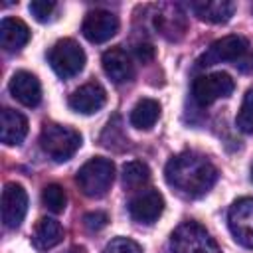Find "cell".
Segmentation results:
<instances>
[{
    "mask_svg": "<svg viewBox=\"0 0 253 253\" xmlns=\"http://www.w3.org/2000/svg\"><path fill=\"white\" fill-rule=\"evenodd\" d=\"M166 182L186 198H200L211 190L217 180L215 166L198 152H180L164 168Z\"/></svg>",
    "mask_w": 253,
    "mask_h": 253,
    "instance_id": "cell-1",
    "label": "cell"
},
{
    "mask_svg": "<svg viewBox=\"0 0 253 253\" xmlns=\"http://www.w3.org/2000/svg\"><path fill=\"white\" fill-rule=\"evenodd\" d=\"M40 146L55 162H65L79 150L81 134L71 126L57 125V123H47L42 128Z\"/></svg>",
    "mask_w": 253,
    "mask_h": 253,
    "instance_id": "cell-2",
    "label": "cell"
},
{
    "mask_svg": "<svg viewBox=\"0 0 253 253\" xmlns=\"http://www.w3.org/2000/svg\"><path fill=\"white\" fill-rule=\"evenodd\" d=\"M75 180L87 198H103L115 180V164L109 158L95 156L77 170Z\"/></svg>",
    "mask_w": 253,
    "mask_h": 253,
    "instance_id": "cell-3",
    "label": "cell"
},
{
    "mask_svg": "<svg viewBox=\"0 0 253 253\" xmlns=\"http://www.w3.org/2000/svg\"><path fill=\"white\" fill-rule=\"evenodd\" d=\"M172 253H221L213 237L196 221L180 223L170 235Z\"/></svg>",
    "mask_w": 253,
    "mask_h": 253,
    "instance_id": "cell-4",
    "label": "cell"
},
{
    "mask_svg": "<svg viewBox=\"0 0 253 253\" xmlns=\"http://www.w3.org/2000/svg\"><path fill=\"white\" fill-rule=\"evenodd\" d=\"M47 59H49L51 69L61 79H69L83 69L85 51L75 40L65 38V40H59L57 43H53V47L47 53Z\"/></svg>",
    "mask_w": 253,
    "mask_h": 253,
    "instance_id": "cell-5",
    "label": "cell"
},
{
    "mask_svg": "<svg viewBox=\"0 0 253 253\" xmlns=\"http://www.w3.org/2000/svg\"><path fill=\"white\" fill-rule=\"evenodd\" d=\"M233 89H235L233 79L221 71L198 75L192 83V95H194L196 103L202 107H208V105L215 103L217 99L229 97L233 93Z\"/></svg>",
    "mask_w": 253,
    "mask_h": 253,
    "instance_id": "cell-6",
    "label": "cell"
},
{
    "mask_svg": "<svg viewBox=\"0 0 253 253\" xmlns=\"http://www.w3.org/2000/svg\"><path fill=\"white\" fill-rule=\"evenodd\" d=\"M247 40L241 36H223L221 40H215L196 61L198 67H210L223 61H237L247 53Z\"/></svg>",
    "mask_w": 253,
    "mask_h": 253,
    "instance_id": "cell-7",
    "label": "cell"
},
{
    "mask_svg": "<svg viewBox=\"0 0 253 253\" xmlns=\"http://www.w3.org/2000/svg\"><path fill=\"white\" fill-rule=\"evenodd\" d=\"M227 223L233 239L243 247L253 249V198L233 202L227 211Z\"/></svg>",
    "mask_w": 253,
    "mask_h": 253,
    "instance_id": "cell-8",
    "label": "cell"
},
{
    "mask_svg": "<svg viewBox=\"0 0 253 253\" xmlns=\"http://www.w3.org/2000/svg\"><path fill=\"white\" fill-rule=\"evenodd\" d=\"M28 211V194L26 190L16 184L8 182L2 190V221L4 227L16 229L24 221V215Z\"/></svg>",
    "mask_w": 253,
    "mask_h": 253,
    "instance_id": "cell-9",
    "label": "cell"
},
{
    "mask_svg": "<svg viewBox=\"0 0 253 253\" xmlns=\"http://www.w3.org/2000/svg\"><path fill=\"white\" fill-rule=\"evenodd\" d=\"M81 32L91 43H103L119 32V18L109 10H91L83 20Z\"/></svg>",
    "mask_w": 253,
    "mask_h": 253,
    "instance_id": "cell-10",
    "label": "cell"
},
{
    "mask_svg": "<svg viewBox=\"0 0 253 253\" xmlns=\"http://www.w3.org/2000/svg\"><path fill=\"white\" fill-rule=\"evenodd\" d=\"M164 210V198L158 190H142L128 202V213L134 221L150 225L154 223Z\"/></svg>",
    "mask_w": 253,
    "mask_h": 253,
    "instance_id": "cell-11",
    "label": "cell"
},
{
    "mask_svg": "<svg viewBox=\"0 0 253 253\" xmlns=\"http://www.w3.org/2000/svg\"><path fill=\"white\" fill-rule=\"evenodd\" d=\"M69 107L81 115H93L107 103V93L99 83H85L69 95Z\"/></svg>",
    "mask_w": 253,
    "mask_h": 253,
    "instance_id": "cell-12",
    "label": "cell"
},
{
    "mask_svg": "<svg viewBox=\"0 0 253 253\" xmlns=\"http://www.w3.org/2000/svg\"><path fill=\"white\" fill-rule=\"evenodd\" d=\"M154 26L166 40H180L186 32V16L176 4H162L154 16Z\"/></svg>",
    "mask_w": 253,
    "mask_h": 253,
    "instance_id": "cell-13",
    "label": "cell"
},
{
    "mask_svg": "<svg viewBox=\"0 0 253 253\" xmlns=\"http://www.w3.org/2000/svg\"><path fill=\"white\" fill-rule=\"evenodd\" d=\"M103 69L113 83H126L134 77V65L130 55L123 47H111L103 53Z\"/></svg>",
    "mask_w": 253,
    "mask_h": 253,
    "instance_id": "cell-14",
    "label": "cell"
},
{
    "mask_svg": "<svg viewBox=\"0 0 253 253\" xmlns=\"http://www.w3.org/2000/svg\"><path fill=\"white\" fill-rule=\"evenodd\" d=\"M10 93L12 97L26 105V107H36L42 101V85L38 77L30 71H16L10 79Z\"/></svg>",
    "mask_w": 253,
    "mask_h": 253,
    "instance_id": "cell-15",
    "label": "cell"
},
{
    "mask_svg": "<svg viewBox=\"0 0 253 253\" xmlns=\"http://www.w3.org/2000/svg\"><path fill=\"white\" fill-rule=\"evenodd\" d=\"M192 12L210 24H225L233 12H235V4L229 0H202V2H192Z\"/></svg>",
    "mask_w": 253,
    "mask_h": 253,
    "instance_id": "cell-16",
    "label": "cell"
},
{
    "mask_svg": "<svg viewBox=\"0 0 253 253\" xmlns=\"http://www.w3.org/2000/svg\"><path fill=\"white\" fill-rule=\"evenodd\" d=\"M0 138L8 146L20 144L28 134V121L22 113L14 109H2V123H0Z\"/></svg>",
    "mask_w": 253,
    "mask_h": 253,
    "instance_id": "cell-17",
    "label": "cell"
},
{
    "mask_svg": "<svg viewBox=\"0 0 253 253\" xmlns=\"http://www.w3.org/2000/svg\"><path fill=\"white\" fill-rule=\"evenodd\" d=\"M30 40L28 26L18 18H4L0 24V45L4 51H20Z\"/></svg>",
    "mask_w": 253,
    "mask_h": 253,
    "instance_id": "cell-18",
    "label": "cell"
},
{
    "mask_svg": "<svg viewBox=\"0 0 253 253\" xmlns=\"http://www.w3.org/2000/svg\"><path fill=\"white\" fill-rule=\"evenodd\" d=\"M61 239H63V227L59 225L57 219H51V217H42L36 223L32 233V243L40 251H47L55 247Z\"/></svg>",
    "mask_w": 253,
    "mask_h": 253,
    "instance_id": "cell-19",
    "label": "cell"
},
{
    "mask_svg": "<svg viewBox=\"0 0 253 253\" xmlns=\"http://www.w3.org/2000/svg\"><path fill=\"white\" fill-rule=\"evenodd\" d=\"M158 117H160V105H158V101H154V99H140L132 107L128 121H130V125L134 128L148 130V128H152L156 125Z\"/></svg>",
    "mask_w": 253,
    "mask_h": 253,
    "instance_id": "cell-20",
    "label": "cell"
},
{
    "mask_svg": "<svg viewBox=\"0 0 253 253\" xmlns=\"http://www.w3.org/2000/svg\"><path fill=\"white\" fill-rule=\"evenodd\" d=\"M150 180V168L140 160H130L123 166V186L128 190H138Z\"/></svg>",
    "mask_w": 253,
    "mask_h": 253,
    "instance_id": "cell-21",
    "label": "cell"
},
{
    "mask_svg": "<svg viewBox=\"0 0 253 253\" xmlns=\"http://www.w3.org/2000/svg\"><path fill=\"white\" fill-rule=\"evenodd\" d=\"M42 202L43 206L53 211V213H59L65 210V204H67V196H65V190L59 186V184H47L42 192Z\"/></svg>",
    "mask_w": 253,
    "mask_h": 253,
    "instance_id": "cell-22",
    "label": "cell"
},
{
    "mask_svg": "<svg viewBox=\"0 0 253 253\" xmlns=\"http://www.w3.org/2000/svg\"><path fill=\"white\" fill-rule=\"evenodd\" d=\"M235 125L241 132L253 134V89H249L243 95L241 107H239L237 117H235Z\"/></svg>",
    "mask_w": 253,
    "mask_h": 253,
    "instance_id": "cell-23",
    "label": "cell"
},
{
    "mask_svg": "<svg viewBox=\"0 0 253 253\" xmlns=\"http://www.w3.org/2000/svg\"><path fill=\"white\" fill-rule=\"evenodd\" d=\"M103 253H142L140 245L128 237H115L107 243Z\"/></svg>",
    "mask_w": 253,
    "mask_h": 253,
    "instance_id": "cell-24",
    "label": "cell"
},
{
    "mask_svg": "<svg viewBox=\"0 0 253 253\" xmlns=\"http://www.w3.org/2000/svg\"><path fill=\"white\" fill-rule=\"evenodd\" d=\"M55 8H57L55 2H49V0H34L30 4V12L38 22H47L53 16Z\"/></svg>",
    "mask_w": 253,
    "mask_h": 253,
    "instance_id": "cell-25",
    "label": "cell"
},
{
    "mask_svg": "<svg viewBox=\"0 0 253 253\" xmlns=\"http://www.w3.org/2000/svg\"><path fill=\"white\" fill-rule=\"evenodd\" d=\"M107 221H109V217H107L105 211H89V213H85V217H83V225H85L89 231H99V229H103V227L107 225Z\"/></svg>",
    "mask_w": 253,
    "mask_h": 253,
    "instance_id": "cell-26",
    "label": "cell"
},
{
    "mask_svg": "<svg viewBox=\"0 0 253 253\" xmlns=\"http://www.w3.org/2000/svg\"><path fill=\"white\" fill-rule=\"evenodd\" d=\"M152 47L150 45H138L136 47V55H138V59H142V61H146V59H150L152 57Z\"/></svg>",
    "mask_w": 253,
    "mask_h": 253,
    "instance_id": "cell-27",
    "label": "cell"
},
{
    "mask_svg": "<svg viewBox=\"0 0 253 253\" xmlns=\"http://www.w3.org/2000/svg\"><path fill=\"white\" fill-rule=\"evenodd\" d=\"M67 253H85V251H83L81 247H73V249H69Z\"/></svg>",
    "mask_w": 253,
    "mask_h": 253,
    "instance_id": "cell-28",
    "label": "cell"
},
{
    "mask_svg": "<svg viewBox=\"0 0 253 253\" xmlns=\"http://www.w3.org/2000/svg\"><path fill=\"white\" fill-rule=\"evenodd\" d=\"M251 182H253V164H251Z\"/></svg>",
    "mask_w": 253,
    "mask_h": 253,
    "instance_id": "cell-29",
    "label": "cell"
}]
</instances>
